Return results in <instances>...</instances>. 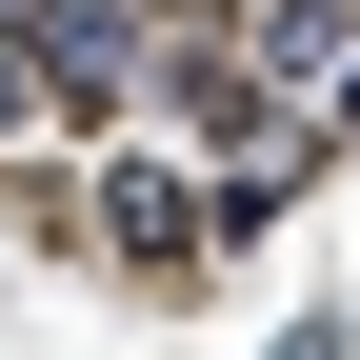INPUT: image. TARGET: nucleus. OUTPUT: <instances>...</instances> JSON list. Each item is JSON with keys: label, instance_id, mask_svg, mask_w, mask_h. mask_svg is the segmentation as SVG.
<instances>
[{"label": "nucleus", "instance_id": "3", "mask_svg": "<svg viewBox=\"0 0 360 360\" xmlns=\"http://www.w3.org/2000/svg\"><path fill=\"white\" fill-rule=\"evenodd\" d=\"M20 120H60V80H40V40L0 20V141H20Z\"/></svg>", "mask_w": 360, "mask_h": 360}, {"label": "nucleus", "instance_id": "1", "mask_svg": "<svg viewBox=\"0 0 360 360\" xmlns=\"http://www.w3.org/2000/svg\"><path fill=\"white\" fill-rule=\"evenodd\" d=\"M20 40H40V80H60V120H101L120 80H141V0H40Z\"/></svg>", "mask_w": 360, "mask_h": 360}, {"label": "nucleus", "instance_id": "2", "mask_svg": "<svg viewBox=\"0 0 360 360\" xmlns=\"http://www.w3.org/2000/svg\"><path fill=\"white\" fill-rule=\"evenodd\" d=\"M101 220H120V260H141V281H200V260H180V240H200V200H180V180L120 160V200H101Z\"/></svg>", "mask_w": 360, "mask_h": 360}]
</instances>
